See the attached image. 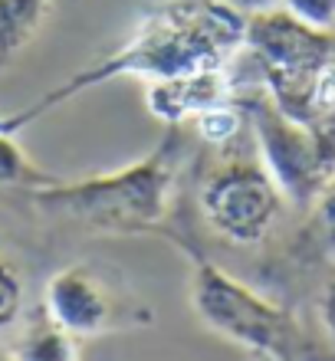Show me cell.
Wrapping results in <instances>:
<instances>
[{"mask_svg":"<svg viewBox=\"0 0 335 361\" xmlns=\"http://www.w3.org/2000/svg\"><path fill=\"white\" fill-rule=\"evenodd\" d=\"M20 312H23V276L7 257H0V332H7Z\"/></svg>","mask_w":335,"mask_h":361,"instance_id":"cell-14","label":"cell"},{"mask_svg":"<svg viewBox=\"0 0 335 361\" xmlns=\"http://www.w3.org/2000/svg\"><path fill=\"white\" fill-rule=\"evenodd\" d=\"M188 158L184 125H164L154 152L112 174L83 180H56L49 188L27 190L39 217L73 224L92 233H142L171 237L168 217L178 200V178Z\"/></svg>","mask_w":335,"mask_h":361,"instance_id":"cell-2","label":"cell"},{"mask_svg":"<svg viewBox=\"0 0 335 361\" xmlns=\"http://www.w3.org/2000/svg\"><path fill=\"white\" fill-rule=\"evenodd\" d=\"M279 7H286L309 27L335 30V0H279Z\"/></svg>","mask_w":335,"mask_h":361,"instance_id":"cell-15","label":"cell"},{"mask_svg":"<svg viewBox=\"0 0 335 361\" xmlns=\"http://www.w3.org/2000/svg\"><path fill=\"white\" fill-rule=\"evenodd\" d=\"M194 128H197V138L214 148H230L237 142L240 128H243V112H240L237 102H224V105H214L207 109L204 115L194 118Z\"/></svg>","mask_w":335,"mask_h":361,"instance_id":"cell-13","label":"cell"},{"mask_svg":"<svg viewBox=\"0 0 335 361\" xmlns=\"http://www.w3.org/2000/svg\"><path fill=\"white\" fill-rule=\"evenodd\" d=\"M171 243L191 259L188 299L204 329L263 361H335L332 345L309 332L289 305L230 276L191 237L178 233Z\"/></svg>","mask_w":335,"mask_h":361,"instance_id":"cell-3","label":"cell"},{"mask_svg":"<svg viewBox=\"0 0 335 361\" xmlns=\"http://www.w3.org/2000/svg\"><path fill=\"white\" fill-rule=\"evenodd\" d=\"M233 102L250 122L257 158L263 161L269 178L276 180L283 200L306 210L335 174V161L326 154L312 125L293 122L289 115L279 112L257 79L243 82L233 76Z\"/></svg>","mask_w":335,"mask_h":361,"instance_id":"cell-4","label":"cell"},{"mask_svg":"<svg viewBox=\"0 0 335 361\" xmlns=\"http://www.w3.org/2000/svg\"><path fill=\"white\" fill-rule=\"evenodd\" d=\"M49 17V0H0V76Z\"/></svg>","mask_w":335,"mask_h":361,"instance_id":"cell-10","label":"cell"},{"mask_svg":"<svg viewBox=\"0 0 335 361\" xmlns=\"http://www.w3.org/2000/svg\"><path fill=\"white\" fill-rule=\"evenodd\" d=\"M145 102H148V112L162 118L164 125H191L197 115H204L214 105L233 102V76L227 66L158 79V82H148Z\"/></svg>","mask_w":335,"mask_h":361,"instance_id":"cell-8","label":"cell"},{"mask_svg":"<svg viewBox=\"0 0 335 361\" xmlns=\"http://www.w3.org/2000/svg\"><path fill=\"white\" fill-rule=\"evenodd\" d=\"M309 220L303 233L293 240V257L309 259H335V174L326 180V188L309 204Z\"/></svg>","mask_w":335,"mask_h":361,"instance_id":"cell-11","label":"cell"},{"mask_svg":"<svg viewBox=\"0 0 335 361\" xmlns=\"http://www.w3.org/2000/svg\"><path fill=\"white\" fill-rule=\"evenodd\" d=\"M243 49L260 69H326L335 66V30H316L286 7L247 17Z\"/></svg>","mask_w":335,"mask_h":361,"instance_id":"cell-7","label":"cell"},{"mask_svg":"<svg viewBox=\"0 0 335 361\" xmlns=\"http://www.w3.org/2000/svg\"><path fill=\"white\" fill-rule=\"evenodd\" d=\"M221 4L240 10L243 17H250V13H260V10H269V7H279V0H221Z\"/></svg>","mask_w":335,"mask_h":361,"instance_id":"cell-17","label":"cell"},{"mask_svg":"<svg viewBox=\"0 0 335 361\" xmlns=\"http://www.w3.org/2000/svg\"><path fill=\"white\" fill-rule=\"evenodd\" d=\"M56 174L43 171L33 158H30L17 142L13 135H4L0 132V188H10V190H39V188H49L56 184Z\"/></svg>","mask_w":335,"mask_h":361,"instance_id":"cell-12","label":"cell"},{"mask_svg":"<svg viewBox=\"0 0 335 361\" xmlns=\"http://www.w3.org/2000/svg\"><path fill=\"white\" fill-rule=\"evenodd\" d=\"M243 33H247V17L221 0H162L152 10H145V17L122 47L73 73L66 82L43 92L27 109L0 115V132H23L47 112L66 105L69 99L122 76L158 82L201 69H227L243 53Z\"/></svg>","mask_w":335,"mask_h":361,"instance_id":"cell-1","label":"cell"},{"mask_svg":"<svg viewBox=\"0 0 335 361\" xmlns=\"http://www.w3.org/2000/svg\"><path fill=\"white\" fill-rule=\"evenodd\" d=\"M316 319L322 325V335L326 342L335 348V269L326 276V283L319 286V295H316Z\"/></svg>","mask_w":335,"mask_h":361,"instance_id":"cell-16","label":"cell"},{"mask_svg":"<svg viewBox=\"0 0 335 361\" xmlns=\"http://www.w3.org/2000/svg\"><path fill=\"white\" fill-rule=\"evenodd\" d=\"M0 361H10V355H7V352H0Z\"/></svg>","mask_w":335,"mask_h":361,"instance_id":"cell-18","label":"cell"},{"mask_svg":"<svg viewBox=\"0 0 335 361\" xmlns=\"http://www.w3.org/2000/svg\"><path fill=\"white\" fill-rule=\"evenodd\" d=\"M43 305L69 335L102 338L154 325V312L125 289L115 273L92 263H69L47 279Z\"/></svg>","mask_w":335,"mask_h":361,"instance_id":"cell-6","label":"cell"},{"mask_svg":"<svg viewBox=\"0 0 335 361\" xmlns=\"http://www.w3.org/2000/svg\"><path fill=\"white\" fill-rule=\"evenodd\" d=\"M204 220L237 247H257L269 237L283 214V194L253 154H224L197 180Z\"/></svg>","mask_w":335,"mask_h":361,"instance_id":"cell-5","label":"cell"},{"mask_svg":"<svg viewBox=\"0 0 335 361\" xmlns=\"http://www.w3.org/2000/svg\"><path fill=\"white\" fill-rule=\"evenodd\" d=\"M10 361H83L79 358V338L69 335L63 325L47 312L39 302L23 315L20 335L10 345Z\"/></svg>","mask_w":335,"mask_h":361,"instance_id":"cell-9","label":"cell"}]
</instances>
